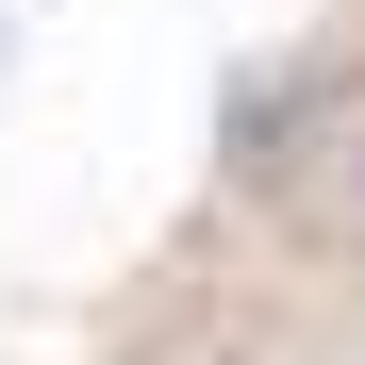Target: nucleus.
<instances>
[{"label": "nucleus", "instance_id": "nucleus-1", "mask_svg": "<svg viewBox=\"0 0 365 365\" xmlns=\"http://www.w3.org/2000/svg\"><path fill=\"white\" fill-rule=\"evenodd\" d=\"M349 232H365V116H349Z\"/></svg>", "mask_w": 365, "mask_h": 365}]
</instances>
